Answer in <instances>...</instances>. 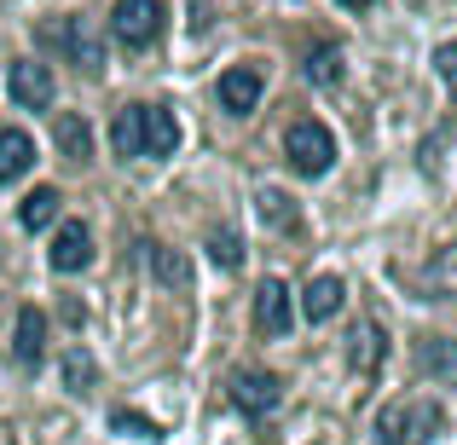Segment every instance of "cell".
I'll return each mask as SVG.
<instances>
[{"label": "cell", "mask_w": 457, "mask_h": 445, "mask_svg": "<svg viewBox=\"0 0 457 445\" xmlns=\"http://www.w3.org/2000/svg\"><path fill=\"white\" fill-rule=\"evenodd\" d=\"M145 255H151V272H156V284H168V290H186V278H191V272H186V260H179V255H168V249H145Z\"/></svg>", "instance_id": "20"}, {"label": "cell", "mask_w": 457, "mask_h": 445, "mask_svg": "<svg viewBox=\"0 0 457 445\" xmlns=\"http://www.w3.org/2000/svg\"><path fill=\"white\" fill-rule=\"evenodd\" d=\"M12 353H18V365H41V353H46V318L35 307L18 312V342H12Z\"/></svg>", "instance_id": "14"}, {"label": "cell", "mask_w": 457, "mask_h": 445, "mask_svg": "<svg viewBox=\"0 0 457 445\" xmlns=\"http://www.w3.org/2000/svg\"><path fill=\"white\" fill-rule=\"evenodd\" d=\"M307 81L312 87H336V81H342V46L336 41H319L307 53Z\"/></svg>", "instance_id": "16"}, {"label": "cell", "mask_w": 457, "mask_h": 445, "mask_svg": "<svg viewBox=\"0 0 457 445\" xmlns=\"http://www.w3.org/2000/svg\"><path fill=\"white\" fill-rule=\"evenodd\" d=\"M29 168H35V139L23 128H0V185L23 179Z\"/></svg>", "instance_id": "11"}, {"label": "cell", "mask_w": 457, "mask_h": 445, "mask_svg": "<svg viewBox=\"0 0 457 445\" xmlns=\"http://www.w3.org/2000/svg\"><path fill=\"white\" fill-rule=\"evenodd\" d=\"M446 428V411L435 400H394L388 411L377 416V440L382 445H428Z\"/></svg>", "instance_id": "1"}, {"label": "cell", "mask_w": 457, "mask_h": 445, "mask_svg": "<svg viewBox=\"0 0 457 445\" xmlns=\"http://www.w3.org/2000/svg\"><path fill=\"white\" fill-rule=\"evenodd\" d=\"M12 99H18L23 111H46V104H53V70L35 64V58L12 64Z\"/></svg>", "instance_id": "7"}, {"label": "cell", "mask_w": 457, "mask_h": 445, "mask_svg": "<svg viewBox=\"0 0 457 445\" xmlns=\"http://www.w3.org/2000/svg\"><path fill=\"white\" fill-rule=\"evenodd\" d=\"M255 330L272 335V342H278V335H290V290H284L278 278H267L255 290Z\"/></svg>", "instance_id": "6"}, {"label": "cell", "mask_w": 457, "mask_h": 445, "mask_svg": "<svg viewBox=\"0 0 457 445\" xmlns=\"http://www.w3.org/2000/svg\"><path fill=\"white\" fill-rule=\"evenodd\" d=\"M209 260L220 272H237V267H244V243H237V232H214L209 237Z\"/></svg>", "instance_id": "21"}, {"label": "cell", "mask_w": 457, "mask_h": 445, "mask_svg": "<svg viewBox=\"0 0 457 445\" xmlns=\"http://www.w3.org/2000/svg\"><path fill=\"white\" fill-rule=\"evenodd\" d=\"M53 272H81L93 260V237H87V226L81 220H70V226H58V237H53Z\"/></svg>", "instance_id": "10"}, {"label": "cell", "mask_w": 457, "mask_h": 445, "mask_svg": "<svg viewBox=\"0 0 457 445\" xmlns=\"http://www.w3.org/2000/svg\"><path fill=\"white\" fill-rule=\"evenodd\" d=\"M423 365H428V370H452V365H457V347L428 342V347H423Z\"/></svg>", "instance_id": "24"}, {"label": "cell", "mask_w": 457, "mask_h": 445, "mask_svg": "<svg viewBox=\"0 0 457 445\" xmlns=\"http://www.w3.org/2000/svg\"><path fill=\"white\" fill-rule=\"evenodd\" d=\"M278 393H284V382L267 376V370H237L232 376V405L244 416H267L272 405H278Z\"/></svg>", "instance_id": "5"}, {"label": "cell", "mask_w": 457, "mask_h": 445, "mask_svg": "<svg viewBox=\"0 0 457 445\" xmlns=\"http://www.w3.org/2000/svg\"><path fill=\"white\" fill-rule=\"evenodd\" d=\"M111 145H116V156H139V104H128V111H116L111 116Z\"/></svg>", "instance_id": "18"}, {"label": "cell", "mask_w": 457, "mask_h": 445, "mask_svg": "<svg viewBox=\"0 0 457 445\" xmlns=\"http://www.w3.org/2000/svg\"><path fill=\"white\" fill-rule=\"evenodd\" d=\"M64 376H70V388H81V382H93V358L81 353V347H76V353L64 358Z\"/></svg>", "instance_id": "23"}, {"label": "cell", "mask_w": 457, "mask_h": 445, "mask_svg": "<svg viewBox=\"0 0 457 445\" xmlns=\"http://www.w3.org/2000/svg\"><path fill=\"white\" fill-rule=\"evenodd\" d=\"M53 139H58V151L70 156V162H87V151H93V128H87V116H58V128H53Z\"/></svg>", "instance_id": "15"}, {"label": "cell", "mask_w": 457, "mask_h": 445, "mask_svg": "<svg viewBox=\"0 0 457 445\" xmlns=\"http://www.w3.org/2000/svg\"><path fill=\"white\" fill-rule=\"evenodd\" d=\"M116 428H134V434H145V440H156V423H145V416H128V411H116Z\"/></svg>", "instance_id": "25"}, {"label": "cell", "mask_w": 457, "mask_h": 445, "mask_svg": "<svg viewBox=\"0 0 457 445\" xmlns=\"http://www.w3.org/2000/svg\"><path fill=\"white\" fill-rule=\"evenodd\" d=\"M435 64H440V81H446V87H452V99H457V41L440 46V53H435Z\"/></svg>", "instance_id": "22"}, {"label": "cell", "mask_w": 457, "mask_h": 445, "mask_svg": "<svg viewBox=\"0 0 457 445\" xmlns=\"http://www.w3.org/2000/svg\"><path fill=\"white\" fill-rule=\"evenodd\" d=\"M46 46H64L87 76H99V70H104V53H99V41H93V29L81 18H53V23H46Z\"/></svg>", "instance_id": "4"}, {"label": "cell", "mask_w": 457, "mask_h": 445, "mask_svg": "<svg viewBox=\"0 0 457 445\" xmlns=\"http://www.w3.org/2000/svg\"><path fill=\"white\" fill-rule=\"evenodd\" d=\"M255 209H261V220H267L272 232H295V226H302V214H295V202L284 197V191H261Z\"/></svg>", "instance_id": "17"}, {"label": "cell", "mask_w": 457, "mask_h": 445, "mask_svg": "<svg viewBox=\"0 0 457 445\" xmlns=\"http://www.w3.org/2000/svg\"><path fill=\"white\" fill-rule=\"evenodd\" d=\"M58 209H64V197H58L53 185H35L29 197L18 202V226H23V232H46V226L58 220Z\"/></svg>", "instance_id": "13"}, {"label": "cell", "mask_w": 457, "mask_h": 445, "mask_svg": "<svg viewBox=\"0 0 457 445\" xmlns=\"http://www.w3.org/2000/svg\"><path fill=\"white\" fill-rule=\"evenodd\" d=\"M174 145H179L174 116L156 104H139V156H174Z\"/></svg>", "instance_id": "9"}, {"label": "cell", "mask_w": 457, "mask_h": 445, "mask_svg": "<svg viewBox=\"0 0 457 445\" xmlns=\"http://www.w3.org/2000/svg\"><path fill=\"white\" fill-rule=\"evenodd\" d=\"M423 290L428 295H452L457 290V249H440L435 255V267L423 272Z\"/></svg>", "instance_id": "19"}, {"label": "cell", "mask_w": 457, "mask_h": 445, "mask_svg": "<svg viewBox=\"0 0 457 445\" xmlns=\"http://www.w3.org/2000/svg\"><path fill=\"white\" fill-rule=\"evenodd\" d=\"M284 151H290V162H295V174H330V162H336V139H330V128L324 122H290V134H284Z\"/></svg>", "instance_id": "3"}, {"label": "cell", "mask_w": 457, "mask_h": 445, "mask_svg": "<svg viewBox=\"0 0 457 445\" xmlns=\"http://www.w3.org/2000/svg\"><path fill=\"white\" fill-rule=\"evenodd\" d=\"M255 104H261V70H249V64L226 70L220 76V111L226 116H249Z\"/></svg>", "instance_id": "8"}, {"label": "cell", "mask_w": 457, "mask_h": 445, "mask_svg": "<svg viewBox=\"0 0 457 445\" xmlns=\"http://www.w3.org/2000/svg\"><path fill=\"white\" fill-rule=\"evenodd\" d=\"M111 35L128 46V53H145L156 35H162V0H116Z\"/></svg>", "instance_id": "2"}, {"label": "cell", "mask_w": 457, "mask_h": 445, "mask_svg": "<svg viewBox=\"0 0 457 445\" xmlns=\"http://www.w3.org/2000/svg\"><path fill=\"white\" fill-rule=\"evenodd\" d=\"M342 278L336 272H324V278H312L307 290H302V312H307V324H324V318H336L342 312Z\"/></svg>", "instance_id": "12"}, {"label": "cell", "mask_w": 457, "mask_h": 445, "mask_svg": "<svg viewBox=\"0 0 457 445\" xmlns=\"http://www.w3.org/2000/svg\"><path fill=\"white\" fill-rule=\"evenodd\" d=\"M342 6H347V12H365V6H377V0H342Z\"/></svg>", "instance_id": "26"}]
</instances>
